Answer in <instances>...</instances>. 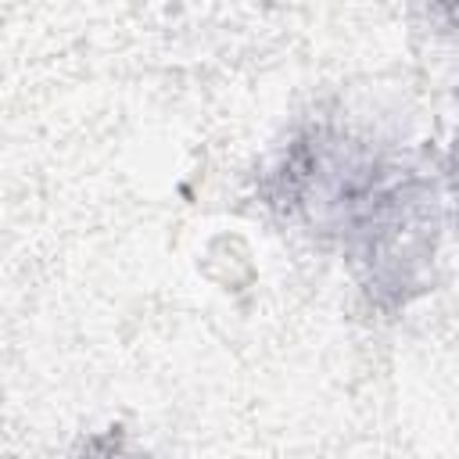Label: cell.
<instances>
[{"label": "cell", "mask_w": 459, "mask_h": 459, "mask_svg": "<svg viewBox=\"0 0 459 459\" xmlns=\"http://www.w3.org/2000/svg\"><path fill=\"white\" fill-rule=\"evenodd\" d=\"M82 459H136V455L126 452V445H122L118 434H104V437H93V441L86 445Z\"/></svg>", "instance_id": "1"}]
</instances>
